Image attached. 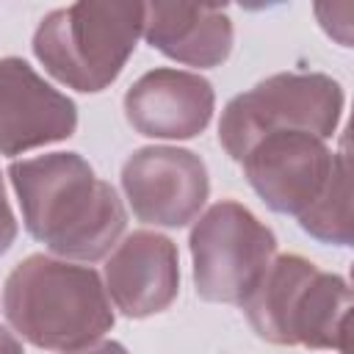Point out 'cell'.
<instances>
[{
	"label": "cell",
	"instance_id": "6da1fadb",
	"mask_svg": "<svg viewBox=\"0 0 354 354\" xmlns=\"http://www.w3.org/2000/svg\"><path fill=\"white\" fill-rule=\"evenodd\" d=\"M25 230L61 260L94 263L119 243L127 213L111 183L77 152H47L8 166Z\"/></svg>",
	"mask_w": 354,
	"mask_h": 354
},
{
	"label": "cell",
	"instance_id": "7a4b0ae2",
	"mask_svg": "<svg viewBox=\"0 0 354 354\" xmlns=\"http://www.w3.org/2000/svg\"><path fill=\"white\" fill-rule=\"evenodd\" d=\"M3 313L22 340L58 354L94 346L113 326L100 274L50 254H30L8 274Z\"/></svg>",
	"mask_w": 354,
	"mask_h": 354
},
{
	"label": "cell",
	"instance_id": "3957f363",
	"mask_svg": "<svg viewBox=\"0 0 354 354\" xmlns=\"http://www.w3.org/2000/svg\"><path fill=\"white\" fill-rule=\"evenodd\" d=\"M257 337L277 346L335 348L348 354L351 290L337 274L299 254L271 260L254 293L241 304Z\"/></svg>",
	"mask_w": 354,
	"mask_h": 354
},
{
	"label": "cell",
	"instance_id": "277c9868",
	"mask_svg": "<svg viewBox=\"0 0 354 354\" xmlns=\"http://www.w3.org/2000/svg\"><path fill=\"white\" fill-rule=\"evenodd\" d=\"M141 28L144 3H72L39 22L33 53L55 80L94 94L119 77Z\"/></svg>",
	"mask_w": 354,
	"mask_h": 354
},
{
	"label": "cell",
	"instance_id": "5b68a950",
	"mask_svg": "<svg viewBox=\"0 0 354 354\" xmlns=\"http://www.w3.org/2000/svg\"><path fill=\"white\" fill-rule=\"evenodd\" d=\"M343 111V88L321 72H279L232 97L218 122L224 152L241 158L271 133H310L329 138Z\"/></svg>",
	"mask_w": 354,
	"mask_h": 354
},
{
	"label": "cell",
	"instance_id": "8992f818",
	"mask_svg": "<svg viewBox=\"0 0 354 354\" xmlns=\"http://www.w3.org/2000/svg\"><path fill=\"white\" fill-rule=\"evenodd\" d=\"M277 254L274 232L241 202L221 199L191 230L196 296L216 304H243Z\"/></svg>",
	"mask_w": 354,
	"mask_h": 354
},
{
	"label": "cell",
	"instance_id": "52a82bcc",
	"mask_svg": "<svg viewBox=\"0 0 354 354\" xmlns=\"http://www.w3.org/2000/svg\"><path fill=\"white\" fill-rule=\"evenodd\" d=\"M122 188L133 216L155 227H185L207 202L205 160L180 147H141L122 166Z\"/></svg>",
	"mask_w": 354,
	"mask_h": 354
},
{
	"label": "cell",
	"instance_id": "ba28073f",
	"mask_svg": "<svg viewBox=\"0 0 354 354\" xmlns=\"http://www.w3.org/2000/svg\"><path fill=\"white\" fill-rule=\"evenodd\" d=\"M243 177L254 194L282 216H301L324 191L335 152L310 133H271L243 158Z\"/></svg>",
	"mask_w": 354,
	"mask_h": 354
},
{
	"label": "cell",
	"instance_id": "9c48e42d",
	"mask_svg": "<svg viewBox=\"0 0 354 354\" xmlns=\"http://www.w3.org/2000/svg\"><path fill=\"white\" fill-rule=\"evenodd\" d=\"M77 127L75 102L53 88L28 61L0 58V155H19L64 141Z\"/></svg>",
	"mask_w": 354,
	"mask_h": 354
},
{
	"label": "cell",
	"instance_id": "30bf717a",
	"mask_svg": "<svg viewBox=\"0 0 354 354\" xmlns=\"http://www.w3.org/2000/svg\"><path fill=\"white\" fill-rule=\"evenodd\" d=\"M180 290L177 246L149 230H136L119 241L105 263V293L127 318L163 313Z\"/></svg>",
	"mask_w": 354,
	"mask_h": 354
},
{
	"label": "cell",
	"instance_id": "8fae6325",
	"mask_svg": "<svg viewBox=\"0 0 354 354\" xmlns=\"http://www.w3.org/2000/svg\"><path fill=\"white\" fill-rule=\"evenodd\" d=\"M213 86L185 69H149L124 94L130 127L147 138H194L213 116Z\"/></svg>",
	"mask_w": 354,
	"mask_h": 354
},
{
	"label": "cell",
	"instance_id": "7c38bea8",
	"mask_svg": "<svg viewBox=\"0 0 354 354\" xmlns=\"http://www.w3.org/2000/svg\"><path fill=\"white\" fill-rule=\"evenodd\" d=\"M141 36L149 47L185 66H218L232 53V19L224 6L149 3Z\"/></svg>",
	"mask_w": 354,
	"mask_h": 354
},
{
	"label": "cell",
	"instance_id": "4fadbf2b",
	"mask_svg": "<svg viewBox=\"0 0 354 354\" xmlns=\"http://www.w3.org/2000/svg\"><path fill=\"white\" fill-rule=\"evenodd\" d=\"M299 224L310 238L321 243H332V246L351 243V163H348L346 136H343V147L335 152V166L321 196L299 216Z\"/></svg>",
	"mask_w": 354,
	"mask_h": 354
},
{
	"label": "cell",
	"instance_id": "5bb4252c",
	"mask_svg": "<svg viewBox=\"0 0 354 354\" xmlns=\"http://www.w3.org/2000/svg\"><path fill=\"white\" fill-rule=\"evenodd\" d=\"M315 17L321 28L340 41L343 47H351V30H354V3H318Z\"/></svg>",
	"mask_w": 354,
	"mask_h": 354
},
{
	"label": "cell",
	"instance_id": "9a60e30c",
	"mask_svg": "<svg viewBox=\"0 0 354 354\" xmlns=\"http://www.w3.org/2000/svg\"><path fill=\"white\" fill-rule=\"evenodd\" d=\"M14 238H17V218L11 213V205H8V196H6V183H3V174H0V254L8 252Z\"/></svg>",
	"mask_w": 354,
	"mask_h": 354
},
{
	"label": "cell",
	"instance_id": "2e32d148",
	"mask_svg": "<svg viewBox=\"0 0 354 354\" xmlns=\"http://www.w3.org/2000/svg\"><path fill=\"white\" fill-rule=\"evenodd\" d=\"M69 354H127V348L116 340H102V343H94V346H86L80 351H69Z\"/></svg>",
	"mask_w": 354,
	"mask_h": 354
},
{
	"label": "cell",
	"instance_id": "e0dca14e",
	"mask_svg": "<svg viewBox=\"0 0 354 354\" xmlns=\"http://www.w3.org/2000/svg\"><path fill=\"white\" fill-rule=\"evenodd\" d=\"M0 354H22V343L6 326H0Z\"/></svg>",
	"mask_w": 354,
	"mask_h": 354
}]
</instances>
